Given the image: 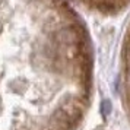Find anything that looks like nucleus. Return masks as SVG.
<instances>
[{"mask_svg": "<svg viewBox=\"0 0 130 130\" xmlns=\"http://www.w3.org/2000/svg\"><path fill=\"white\" fill-rule=\"evenodd\" d=\"M117 86L121 110L124 111V116L130 124V18L123 32L121 45H120Z\"/></svg>", "mask_w": 130, "mask_h": 130, "instance_id": "obj_1", "label": "nucleus"}, {"mask_svg": "<svg viewBox=\"0 0 130 130\" xmlns=\"http://www.w3.org/2000/svg\"><path fill=\"white\" fill-rule=\"evenodd\" d=\"M88 10L102 16L120 15L130 6V0H79Z\"/></svg>", "mask_w": 130, "mask_h": 130, "instance_id": "obj_2", "label": "nucleus"}]
</instances>
